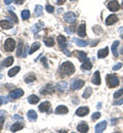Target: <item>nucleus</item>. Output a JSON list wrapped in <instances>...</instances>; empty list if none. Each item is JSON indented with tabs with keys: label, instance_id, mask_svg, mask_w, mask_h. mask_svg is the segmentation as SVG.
<instances>
[{
	"label": "nucleus",
	"instance_id": "4d7b16f0",
	"mask_svg": "<svg viewBox=\"0 0 123 133\" xmlns=\"http://www.w3.org/2000/svg\"><path fill=\"white\" fill-rule=\"evenodd\" d=\"M121 37H122V38H123V34H122V35H121Z\"/></svg>",
	"mask_w": 123,
	"mask_h": 133
},
{
	"label": "nucleus",
	"instance_id": "79ce46f5",
	"mask_svg": "<svg viewBox=\"0 0 123 133\" xmlns=\"http://www.w3.org/2000/svg\"><path fill=\"white\" fill-rule=\"evenodd\" d=\"M101 116H102V114H101V113H99V112H98V113H94V114L92 115V120H93V121H95V120L100 119Z\"/></svg>",
	"mask_w": 123,
	"mask_h": 133
},
{
	"label": "nucleus",
	"instance_id": "a18cd8bd",
	"mask_svg": "<svg viewBox=\"0 0 123 133\" xmlns=\"http://www.w3.org/2000/svg\"><path fill=\"white\" fill-rule=\"evenodd\" d=\"M29 51H30V50H29V45H26V46H25V53L23 54V57H26Z\"/></svg>",
	"mask_w": 123,
	"mask_h": 133
},
{
	"label": "nucleus",
	"instance_id": "39448f33",
	"mask_svg": "<svg viewBox=\"0 0 123 133\" xmlns=\"http://www.w3.org/2000/svg\"><path fill=\"white\" fill-rule=\"evenodd\" d=\"M84 86V81L83 80H78V79H75L72 81L71 83V88L72 90H77V89H80Z\"/></svg>",
	"mask_w": 123,
	"mask_h": 133
},
{
	"label": "nucleus",
	"instance_id": "13d9d810",
	"mask_svg": "<svg viewBox=\"0 0 123 133\" xmlns=\"http://www.w3.org/2000/svg\"><path fill=\"white\" fill-rule=\"evenodd\" d=\"M71 1H74V0H71Z\"/></svg>",
	"mask_w": 123,
	"mask_h": 133
},
{
	"label": "nucleus",
	"instance_id": "864d4df0",
	"mask_svg": "<svg viewBox=\"0 0 123 133\" xmlns=\"http://www.w3.org/2000/svg\"><path fill=\"white\" fill-rule=\"evenodd\" d=\"M65 30L67 31V33H68V34H71V33H72V32H71V30H69L68 28H65Z\"/></svg>",
	"mask_w": 123,
	"mask_h": 133
},
{
	"label": "nucleus",
	"instance_id": "9d476101",
	"mask_svg": "<svg viewBox=\"0 0 123 133\" xmlns=\"http://www.w3.org/2000/svg\"><path fill=\"white\" fill-rule=\"evenodd\" d=\"M88 113H89V109H88L87 107H80V108L76 111V115L79 117L86 116Z\"/></svg>",
	"mask_w": 123,
	"mask_h": 133
},
{
	"label": "nucleus",
	"instance_id": "3c124183",
	"mask_svg": "<svg viewBox=\"0 0 123 133\" xmlns=\"http://www.w3.org/2000/svg\"><path fill=\"white\" fill-rule=\"evenodd\" d=\"M14 1H15L16 3H18V4H23L25 0H14Z\"/></svg>",
	"mask_w": 123,
	"mask_h": 133
},
{
	"label": "nucleus",
	"instance_id": "4c0bfd02",
	"mask_svg": "<svg viewBox=\"0 0 123 133\" xmlns=\"http://www.w3.org/2000/svg\"><path fill=\"white\" fill-rule=\"evenodd\" d=\"M91 93H92V89H91L90 87H87L86 90H85L84 93H83V97H84V98H88V97L91 95Z\"/></svg>",
	"mask_w": 123,
	"mask_h": 133
},
{
	"label": "nucleus",
	"instance_id": "423d86ee",
	"mask_svg": "<svg viewBox=\"0 0 123 133\" xmlns=\"http://www.w3.org/2000/svg\"><path fill=\"white\" fill-rule=\"evenodd\" d=\"M76 18H77V16L74 14V12H66L65 15H64V19L67 22V23H69V24H72V23H74L75 21H76Z\"/></svg>",
	"mask_w": 123,
	"mask_h": 133
},
{
	"label": "nucleus",
	"instance_id": "b1692460",
	"mask_svg": "<svg viewBox=\"0 0 123 133\" xmlns=\"http://www.w3.org/2000/svg\"><path fill=\"white\" fill-rule=\"evenodd\" d=\"M73 40H74V42H75L78 46H81V47H84V46H86L88 44V42L86 40H81V39H78V38H74Z\"/></svg>",
	"mask_w": 123,
	"mask_h": 133
},
{
	"label": "nucleus",
	"instance_id": "a211bd4d",
	"mask_svg": "<svg viewBox=\"0 0 123 133\" xmlns=\"http://www.w3.org/2000/svg\"><path fill=\"white\" fill-rule=\"evenodd\" d=\"M24 80H25L26 83H32L33 81H35L36 80V75L34 74V73H29L28 75L25 76Z\"/></svg>",
	"mask_w": 123,
	"mask_h": 133
},
{
	"label": "nucleus",
	"instance_id": "0eeeda50",
	"mask_svg": "<svg viewBox=\"0 0 123 133\" xmlns=\"http://www.w3.org/2000/svg\"><path fill=\"white\" fill-rule=\"evenodd\" d=\"M119 7H120V5L117 0H112L108 3V8L111 11H117V10H119Z\"/></svg>",
	"mask_w": 123,
	"mask_h": 133
},
{
	"label": "nucleus",
	"instance_id": "2eb2a0df",
	"mask_svg": "<svg viewBox=\"0 0 123 133\" xmlns=\"http://www.w3.org/2000/svg\"><path fill=\"white\" fill-rule=\"evenodd\" d=\"M106 127H107V122H106V121H103V122L99 123V124L95 126L94 131H95L96 133H102V132H104V130L106 129Z\"/></svg>",
	"mask_w": 123,
	"mask_h": 133
},
{
	"label": "nucleus",
	"instance_id": "4be33fe9",
	"mask_svg": "<svg viewBox=\"0 0 123 133\" xmlns=\"http://www.w3.org/2000/svg\"><path fill=\"white\" fill-rule=\"evenodd\" d=\"M67 87H68V84L65 81H61V82H59V83L56 84V89L59 91H64V90L67 89Z\"/></svg>",
	"mask_w": 123,
	"mask_h": 133
},
{
	"label": "nucleus",
	"instance_id": "ea45409f",
	"mask_svg": "<svg viewBox=\"0 0 123 133\" xmlns=\"http://www.w3.org/2000/svg\"><path fill=\"white\" fill-rule=\"evenodd\" d=\"M9 15H10V17H12V19H14V23H16V24H18V17H17V16L15 15V12H12L11 10H9Z\"/></svg>",
	"mask_w": 123,
	"mask_h": 133
},
{
	"label": "nucleus",
	"instance_id": "ddd939ff",
	"mask_svg": "<svg viewBox=\"0 0 123 133\" xmlns=\"http://www.w3.org/2000/svg\"><path fill=\"white\" fill-rule=\"evenodd\" d=\"M0 27L4 30H9V29L12 28V23L9 22V21L3 19V21H0Z\"/></svg>",
	"mask_w": 123,
	"mask_h": 133
},
{
	"label": "nucleus",
	"instance_id": "09e8293b",
	"mask_svg": "<svg viewBox=\"0 0 123 133\" xmlns=\"http://www.w3.org/2000/svg\"><path fill=\"white\" fill-rule=\"evenodd\" d=\"M66 2V0H56V3L59 4V5H62V4H64Z\"/></svg>",
	"mask_w": 123,
	"mask_h": 133
},
{
	"label": "nucleus",
	"instance_id": "c756f323",
	"mask_svg": "<svg viewBox=\"0 0 123 133\" xmlns=\"http://www.w3.org/2000/svg\"><path fill=\"white\" fill-rule=\"evenodd\" d=\"M28 101H29V103H31V104H35V103H37V102L39 101V97H38L37 95L32 94V95H30V96L28 97Z\"/></svg>",
	"mask_w": 123,
	"mask_h": 133
},
{
	"label": "nucleus",
	"instance_id": "49530a36",
	"mask_svg": "<svg viewBox=\"0 0 123 133\" xmlns=\"http://www.w3.org/2000/svg\"><path fill=\"white\" fill-rule=\"evenodd\" d=\"M122 103H123V98H121V99H119V100H116L113 104H114V105H120V104H122Z\"/></svg>",
	"mask_w": 123,
	"mask_h": 133
},
{
	"label": "nucleus",
	"instance_id": "f8f14e48",
	"mask_svg": "<svg viewBox=\"0 0 123 133\" xmlns=\"http://www.w3.org/2000/svg\"><path fill=\"white\" fill-rule=\"evenodd\" d=\"M117 22H118V17H117L116 15H111V16H109V17H107V19H106V24H107L108 26L114 25V24L117 23Z\"/></svg>",
	"mask_w": 123,
	"mask_h": 133
},
{
	"label": "nucleus",
	"instance_id": "2f4dec72",
	"mask_svg": "<svg viewBox=\"0 0 123 133\" xmlns=\"http://www.w3.org/2000/svg\"><path fill=\"white\" fill-rule=\"evenodd\" d=\"M118 45H119V41H115V42L113 43V45H112V52H113V55H114L115 57L118 56V52H117V47H118Z\"/></svg>",
	"mask_w": 123,
	"mask_h": 133
},
{
	"label": "nucleus",
	"instance_id": "6ab92c4d",
	"mask_svg": "<svg viewBox=\"0 0 123 133\" xmlns=\"http://www.w3.org/2000/svg\"><path fill=\"white\" fill-rule=\"evenodd\" d=\"M23 124L22 123H20V122H16V123H14L11 126H10V131L11 132H17L18 130H21V129H23Z\"/></svg>",
	"mask_w": 123,
	"mask_h": 133
},
{
	"label": "nucleus",
	"instance_id": "c03bdc74",
	"mask_svg": "<svg viewBox=\"0 0 123 133\" xmlns=\"http://www.w3.org/2000/svg\"><path fill=\"white\" fill-rule=\"evenodd\" d=\"M121 68H122V64L119 63V64H117L116 66H113V71H117V70H119V69H121Z\"/></svg>",
	"mask_w": 123,
	"mask_h": 133
},
{
	"label": "nucleus",
	"instance_id": "a878e982",
	"mask_svg": "<svg viewBox=\"0 0 123 133\" xmlns=\"http://www.w3.org/2000/svg\"><path fill=\"white\" fill-rule=\"evenodd\" d=\"M12 64H14V57H12V56H7V57L3 61V63H2V65L5 66H11Z\"/></svg>",
	"mask_w": 123,
	"mask_h": 133
},
{
	"label": "nucleus",
	"instance_id": "6e6d98bb",
	"mask_svg": "<svg viewBox=\"0 0 123 133\" xmlns=\"http://www.w3.org/2000/svg\"><path fill=\"white\" fill-rule=\"evenodd\" d=\"M1 78H2V75H1V74H0V79H1Z\"/></svg>",
	"mask_w": 123,
	"mask_h": 133
},
{
	"label": "nucleus",
	"instance_id": "cd10ccee",
	"mask_svg": "<svg viewBox=\"0 0 123 133\" xmlns=\"http://www.w3.org/2000/svg\"><path fill=\"white\" fill-rule=\"evenodd\" d=\"M44 28V25H43V23H41V22H39V23H37L35 26L32 28V31H33V33H36V32H39L41 29H43Z\"/></svg>",
	"mask_w": 123,
	"mask_h": 133
},
{
	"label": "nucleus",
	"instance_id": "c9c22d12",
	"mask_svg": "<svg viewBox=\"0 0 123 133\" xmlns=\"http://www.w3.org/2000/svg\"><path fill=\"white\" fill-rule=\"evenodd\" d=\"M4 119H5V112L4 111H0V130L2 129L3 123H4Z\"/></svg>",
	"mask_w": 123,
	"mask_h": 133
},
{
	"label": "nucleus",
	"instance_id": "58836bf2",
	"mask_svg": "<svg viewBox=\"0 0 123 133\" xmlns=\"http://www.w3.org/2000/svg\"><path fill=\"white\" fill-rule=\"evenodd\" d=\"M121 95H123V89H120V90H118L117 92H115L114 97H115V98H119V97H121Z\"/></svg>",
	"mask_w": 123,
	"mask_h": 133
},
{
	"label": "nucleus",
	"instance_id": "aec40b11",
	"mask_svg": "<svg viewBox=\"0 0 123 133\" xmlns=\"http://www.w3.org/2000/svg\"><path fill=\"white\" fill-rule=\"evenodd\" d=\"M92 83L95 84V85H100L101 84V76H100V72L99 71L94 72L93 77H92Z\"/></svg>",
	"mask_w": 123,
	"mask_h": 133
},
{
	"label": "nucleus",
	"instance_id": "5701e85b",
	"mask_svg": "<svg viewBox=\"0 0 123 133\" xmlns=\"http://www.w3.org/2000/svg\"><path fill=\"white\" fill-rule=\"evenodd\" d=\"M27 115H28V118H29V120L31 122H34V121L37 120V113H36L35 111H33V110H30Z\"/></svg>",
	"mask_w": 123,
	"mask_h": 133
},
{
	"label": "nucleus",
	"instance_id": "c85d7f7f",
	"mask_svg": "<svg viewBox=\"0 0 123 133\" xmlns=\"http://www.w3.org/2000/svg\"><path fill=\"white\" fill-rule=\"evenodd\" d=\"M77 55H78V59H79L80 62H82V63L85 62L88 58L87 56H86V53L83 52V51H78V52H77Z\"/></svg>",
	"mask_w": 123,
	"mask_h": 133
},
{
	"label": "nucleus",
	"instance_id": "9b49d317",
	"mask_svg": "<svg viewBox=\"0 0 123 133\" xmlns=\"http://www.w3.org/2000/svg\"><path fill=\"white\" fill-rule=\"evenodd\" d=\"M77 34L79 37L83 38L86 36V25L85 24H81L79 27H78V30H77Z\"/></svg>",
	"mask_w": 123,
	"mask_h": 133
},
{
	"label": "nucleus",
	"instance_id": "473e14b6",
	"mask_svg": "<svg viewBox=\"0 0 123 133\" xmlns=\"http://www.w3.org/2000/svg\"><path fill=\"white\" fill-rule=\"evenodd\" d=\"M43 14V7L41 5H37L35 8V16L36 17H41Z\"/></svg>",
	"mask_w": 123,
	"mask_h": 133
},
{
	"label": "nucleus",
	"instance_id": "a19ab883",
	"mask_svg": "<svg viewBox=\"0 0 123 133\" xmlns=\"http://www.w3.org/2000/svg\"><path fill=\"white\" fill-rule=\"evenodd\" d=\"M8 102V98L7 97H4V96H0V105L1 104H5Z\"/></svg>",
	"mask_w": 123,
	"mask_h": 133
},
{
	"label": "nucleus",
	"instance_id": "e433bc0d",
	"mask_svg": "<svg viewBox=\"0 0 123 133\" xmlns=\"http://www.w3.org/2000/svg\"><path fill=\"white\" fill-rule=\"evenodd\" d=\"M29 17H30V11H29V10L25 9V10H23V11H22V18H23L24 21L28 19Z\"/></svg>",
	"mask_w": 123,
	"mask_h": 133
},
{
	"label": "nucleus",
	"instance_id": "72a5a7b5",
	"mask_svg": "<svg viewBox=\"0 0 123 133\" xmlns=\"http://www.w3.org/2000/svg\"><path fill=\"white\" fill-rule=\"evenodd\" d=\"M17 55L18 57L23 56V42L20 41L18 44V49H17Z\"/></svg>",
	"mask_w": 123,
	"mask_h": 133
},
{
	"label": "nucleus",
	"instance_id": "37998d69",
	"mask_svg": "<svg viewBox=\"0 0 123 133\" xmlns=\"http://www.w3.org/2000/svg\"><path fill=\"white\" fill-rule=\"evenodd\" d=\"M45 9L48 11V12H53V10H54V8H53V6H51V5H46L45 6Z\"/></svg>",
	"mask_w": 123,
	"mask_h": 133
},
{
	"label": "nucleus",
	"instance_id": "393cba45",
	"mask_svg": "<svg viewBox=\"0 0 123 133\" xmlns=\"http://www.w3.org/2000/svg\"><path fill=\"white\" fill-rule=\"evenodd\" d=\"M81 68H82V70H84V71H88V70H90V69L92 68V64L90 63L89 58H87L85 62H83V65L81 66Z\"/></svg>",
	"mask_w": 123,
	"mask_h": 133
},
{
	"label": "nucleus",
	"instance_id": "7ed1b4c3",
	"mask_svg": "<svg viewBox=\"0 0 123 133\" xmlns=\"http://www.w3.org/2000/svg\"><path fill=\"white\" fill-rule=\"evenodd\" d=\"M107 84L109 87L111 88H114V87H117L119 85V79L118 77H116L115 75L113 74H110L107 76Z\"/></svg>",
	"mask_w": 123,
	"mask_h": 133
},
{
	"label": "nucleus",
	"instance_id": "5fc2aeb1",
	"mask_svg": "<svg viewBox=\"0 0 123 133\" xmlns=\"http://www.w3.org/2000/svg\"><path fill=\"white\" fill-rule=\"evenodd\" d=\"M119 32H120V33H123V28H120V29H119Z\"/></svg>",
	"mask_w": 123,
	"mask_h": 133
},
{
	"label": "nucleus",
	"instance_id": "f3484780",
	"mask_svg": "<svg viewBox=\"0 0 123 133\" xmlns=\"http://www.w3.org/2000/svg\"><path fill=\"white\" fill-rule=\"evenodd\" d=\"M88 125L85 123V122H81L78 126H77V130L79 131V132H82V133H84V132H88Z\"/></svg>",
	"mask_w": 123,
	"mask_h": 133
},
{
	"label": "nucleus",
	"instance_id": "603ef678",
	"mask_svg": "<svg viewBox=\"0 0 123 133\" xmlns=\"http://www.w3.org/2000/svg\"><path fill=\"white\" fill-rule=\"evenodd\" d=\"M11 1H12V0H4L5 4H7V5H8V4H10V3H11Z\"/></svg>",
	"mask_w": 123,
	"mask_h": 133
},
{
	"label": "nucleus",
	"instance_id": "20e7f679",
	"mask_svg": "<svg viewBox=\"0 0 123 133\" xmlns=\"http://www.w3.org/2000/svg\"><path fill=\"white\" fill-rule=\"evenodd\" d=\"M4 48H5L6 51H8V52L12 51V50L16 48V41H15L12 38L6 39V41H5V43H4Z\"/></svg>",
	"mask_w": 123,
	"mask_h": 133
},
{
	"label": "nucleus",
	"instance_id": "f257e3e1",
	"mask_svg": "<svg viewBox=\"0 0 123 133\" xmlns=\"http://www.w3.org/2000/svg\"><path fill=\"white\" fill-rule=\"evenodd\" d=\"M74 72H75V66L70 62H65L60 66V69H59V73L62 77L70 76Z\"/></svg>",
	"mask_w": 123,
	"mask_h": 133
},
{
	"label": "nucleus",
	"instance_id": "6e6552de",
	"mask_svg": "<svg viewBox=\"0 0 123 133\" xmlns=\"http://www.w3.org/2000/svg\"><path fill=\"white\" fill-rule=\"evenodd\" d=\"M68 112H69V110L66 105H59L55 109L54 114H56V115H66V114H68Z\"/></svg>",
	"mask_w": 123,
	"mask_h": 133
},
{
	"label": "nucleus",
	"instance_id": "bb28decb",
	"mask_svg": "<svg viewBox=\"0 0 123 133\" xmlns=\"http://www.w3.org/2000/svg\"><path fill=\"white\" fill-rule=\"evenodd\" d=\"M20 70H21L20 66H14L11 70H9V72H8V76H9V77H15L18 72H20Z\"/></svg>",
	"mask_w": 123,
	"mask_h": 133
},
{
	"label": "nucleus",
	"instance_id": "f704fd0d",
	"mask_svg": "<svg viewBox=\"0 0 123 133\" xmlns=\"http://www.w3.org/2000/svg\"><path fill=\"white\" fill-rule=\"evenodd\" d=\"M39 48H40V43H39V42H35V43L31 46V49H30V51H29V53L32 54L33 52H35L36 50L39 49Z\"/></svg>",
	"mask_w": 123,
	"mask_h": 133
},
{
	"label": "nucleus",
	"instance_id": "4468645a",
	"mask_svg": "<svg viewBox=\"0 0 123 133\" xmlns=\"http://www.w3.org/2000/svg\"><path fill=\"white\" fill-rule=\"evenodd\" d=\"M53 91V86L51 84H47L44 87H42V89L40 90V93L41 94H48V93H51Z\"/></svg>",
	"mask_w": 123,
	"mask_h": 133
},
{
	"label": "nucleus",
	"instance_id": "dca6fc26",
	"mask_svg": "<svg viewBox=\"0 0 123 133\" xmlns=\"http://www.w3.org/2000/svg\"><path fill=\"white\" fill-rule=\"evenodd\" d=\"M49 108H50V102H48V101H43V102L40 103V105H39V111L45 113V112H48Z\"/></svg>",
	"mask_w": 123,
	"mask_h": 133
},
{
	"label": "nucleus",
	"instance_id": "7c9ffc66",
	"mask_svg": "<svg viewBox=\"0 0 123 133\" xmlns=\"http://www.w3.org/2000/svg\"><path fill=\"white\" fill-rule=\"evenodd\" d=\"M44 44H45L46 46H48V47L53 46V45H54V40H53V38H51V37L45 38V39H44Z\"/></svg>",
	"mask_w": 123,
	"mask_h": 133
},
{
	"label": "nucleus",
	"instance_id": "412c9836",
	"mask_svg": "<svg viewBox=\"0 0 123 133\" xmlns=\"http://www.w3.org/2000/svg\"><path fill=\"white\" fill-rule=\"evenodd\" d=\"M108 54H109V48H108V47L103 48V49H101L98 52L99 58H105L106 56H108Z\"/></svg>",
	"mask_w": 123,
	"mask_h": 133
},
{
	"label": "nucleus",
	"instance_id": "de8ad7c7",
	"mask_svg": "<svg viewBox=\"0 0 123 133\" xmlns=\"http://www.w3.org/2000/svg\"><path fill=\"white\" fill-rule=\"evenodd\" d=\"M12 119L14 120H21V121H23V117L18 116V115H15V116L12 117Z\"/></svg>",
	"mask_w": 123,
	"mask_h": 133
},
{
	"label": "nucleus",
	"instance_id": "f03ea898",
	"mask_svg": "<svg viewBox=\"0 0 123 133\" xmlns=\"http://www.w3.org/2000/svg\"><path fill=\"white\" fill-rule=\"evenodd\" d=\"M56 40H57V42H59V44H60L61 49L63 50V52H64L65 54H67L68 56H70L71 52L70 51H68V49H67V40H66L65 36H63V35H59L57 38H56Z\"/></svg>",
	"mask_w": 123,
	"mask_h": 133
},
{
	"label": "nucleus",
	"instance_id": "1a4fd4ad",
	"mask_svg": "<svg viewBox=\"0 0 123 133\" xmlns=\"http://www.w3.org/2000/svg\"><path fill=\"white\" fill-rule=\"evenodd\" d=\"M24 95V90L23 89H15L14 91L10 92V97L14 98V99H17L20 98L21 96Z\"/></svg>",
	"mask_w": 123,
	"mask_h": 133
},
{
	"label": "nucleus",
	"instance_id": "8fccbe9b",
	"mask_svg": "<svg viewBox=\"0 0 123 133\" xmlns=\"http://www.w3.org/2000/svg\"><path fill=\"white\" fill-rule=\"evenodd\" d=\"M42 63L44 64V66L47 68V61H46V58H45V57H42Z\"/></svg>",
	"mask_w": 123,
	"mask_h": 133
}]
</instances>
